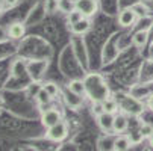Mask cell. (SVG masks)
Masks as SVG:
<instances>
[{
    "label": "cell",
    "instance_id": "1",
    "mask_svg": "<svg viewBox=\"0 0 153 151\" xmlns=\"http://www.w3.org/2000/svg\"><path fill=\"white\" fill-rule=\"evenodd\" d=\"M83 82H85L86 95L91 98V101H105L109 97V88L105 79L99 73L86 74Z\"/></svg>",
    "mask_w": 153,
    "mask_h": 151
},
{
    "label": "cell",
    "instance_id": "2",
    "mask_svg": "<svg viewBox=\"0 0 153 151\" xmlns=\"http://www.w3.org/2000/svg\"><path fill=\"white\" fill-rule=\"evenodd\" d=\"M118 104H120V109L123 110V113L126 115H132V116H137L140 113H143L144 110V104L141 100L132 97V95H123L120 98H117Z\"/></svg>",
    "mask_w": 153,
    "mask_h": 151
},
{
    "label": "cell",
    "instance_id": "3",
    "mask_svg": "<svg viewBox=\"0 0 153 151\" xmlns=\"http://www.w3.org/2000/svg\"><path fill=\"white\" fill-rule=\"evenodd\" d=\"M46 136L49 139L55 141V142H61L64 139H67V136H68V124L65 122L64 119H61L58 124H55L50 128H47Z\"/></svg>",
    "mask_w": 153,
    "mask_h": 151
},
{
    "label": "cell",
    "instance_id": "4",
    "mask_svg": "<svg viewBox=\"0 0 153 151\" xmlns=\"http://www.w3.org/2000/svg\"><path fill=\"white\" fill-rule=\"evenodd\" d=\"M61 119H62V115H61V112L56 109V107L46 109V110H42V113H41V124L44 125L46 128H50L52 125L58 124Z\"/></svg>",
    "mask_w": 153,
    "mask_h": 151
},
{
    "label": "cell",
    "instance_id": "5",
    "mask_svg": "<svg viewBox=\"0 0 153 151\" xmlns=\"http://www.w3.org/2000/svg\"><path fill=\"white\" fill-rule=\"evenodd\" d=\"M97 0H77L76 2V9L85 17L91 18L97 12Z\"/></svg>",
    "mask_w": 153,
    "mask_h": 151
},
{
    "label": "cell",
    "instance_id": "6",
    "mask_svg": "<svg viewBox=\"0 0 153 151\" xmlns=\"http://www.w3.org/2000/svg\"><path fill=\"white\" fill-rule=\"evenodd\" d=\"M138 20V15L135 14V11L130 8H124L120 11L118 14V24L121 27H132L135 24V21Z\"/></svg>",
    "mask_w": 153,
    "mask_h": 151
},
{
    "label": "cell",
    "instance_id": "7",
    "mask_svg": "<svg viewBox=\"0 0 153 151\" xmlns=\"http://www.w3.org/2000/svg\"><path fill=\"white\" fill-rule=\"evenodd\" d=\"M114 116L115 115H111V113H102L100 116H97V125L100 127V130L105 132V133H109V132H114Z\"/></svg>",
    "mask_w": 153,
    "mask_h": 151
},
{
    "label": "cell",
    "instance_id": "8",
    "mask_svg": "<svg viewBox=\"0 0 153 151\" xmlns=\"http://www.w3.org/2000/svg\"><path fill=\"white\" fill-rule=\"evenodd\" d=\"M47 68V63L46 62H39V60H33V63H29L27 65V71H29V76L33 79V80H39L42 77Z\"/></svg>",
    "mask_w": 153,
    "mask_h": 151
},
{
    "label": "cell",
    "instance_id": "9",
    "mask_svg": "<svg viewBox=\"0 0 153 151\" xmlns=\"http://www.w3.org/2000/svg\"><path fill=\"white\" fill-rule=\"evenodd\" d=\"M26 33V26L21 21H14L8 26V36L11 39H21Z\"/></svg>",
    "mask_w": 153,
    "mask_h": 151
},
{
    "label": "cell",
    "instance_id": "10",
    "mask_svg": "<svg viewBox=\"0 0 153 151\" xmlns=\"http://www.w3.org/2000/svg\"><path fill=\"white\" fill-rule=\"evenodd\" d=\"M62 98H64V103L67 104L70 109H74V110L79 109V107L82 106V103H83L80 95H77V94H74V92H71L68 89L62 94Z\"/></svg>",
    "mask_w": 153,
    "mask_h": 151
},
{
    "label": "cell",
    "instance_id": "11",
    "mask_svg": "<svg viewBox=\"0 0 153 151\" xmlns=\"http://www.w3.org/2000/svg\"><path fill=\"white\" fill-rule=\"evenodd\" d=\"M97 150L99 151H115V136L105 135L97 139Z\"/></svg>",
    "mask_w": 153,
    "mask_h": 151
},
{
    "label": "cell",
    "instance_id": "12",
    "mask_svg": "<svg viewBox=\"0 0 153 151\" xmlns=\"http://www.w3.org/2000/svg\"><path fill=\"white\" fill-rule=\"evenodd\" d=\"M127 127H129V121L126 113H117L114 116V133L121 135L127 130Z\"/></svg>",
    "mask_w": 153,
    "mask_h": 151
},
{
    "label": "cell",
    "instance_id": "13",
    "mask_svg": "<svg viewBox=\"0 0 153 151\" xmlns=\"http://www.w3.org/2000/svg\"><path fill=\"white\" fill-rule=\"evenodd\" d=\"M70 30L74 35H85V33H88L91 30V21H90V18H85L83 17L79 23L70 26Z\"/></svg>",
    "mask_w": 153,
    "mask_h": 151
},
{
    "label": "cell",
    "instance_id": "14",
    "mask_svg": "<svg viewBox=\"0 0 153 151\" xmlns=\"http://www.w3.org/2000/svg\"><path fill=\"white\" fill-rule=\"evenodd\" d=\"M152 94V89L149 85H137L130 89V95L138 98V100H144V98H149V95Z\"/></svg>",
    "mask_w": 153,
    "mask_h": 151
},
{
    "label": "cell",
    "instance_id": "15",
    "mask_svg": "<svg viewBox=\"0 0 153 151\" xmlns=\"http://www.w3.org/2000/svg\"><path fill=\"white\" fill-rule=\"evenodd\" d=\"M67 89H68V91H71V92H74V94H77V95H80V97H82V95H86L85 82H83L82 79H74V80L68 82Z\"/></svg>",
    "mask_w": 153,
    "mask_h": 151
},
{
    "label": "cell",
    "instance_id": "16",
    "mask_svg": "<svg viewBox=\"0 0 153 151\" xmlns=\"http://www.w3.org/2000/svg\"><path fill=\"white\" fill-rule=\"evenodd\" d=\"M132 145V141H130L129 136L126 135H117L115 136V151H127Z\"/></svg>",
    "mask_w": 153,
    "mask_h": 151
},
{
    "label": "cell",
    "instance_id": "17",
    "mask_svg": "<svg viewBox=\"0 0 153 151\" xmlns=\"http://www.w3.org/2000/svg\"><path fill=\"white\" fill-rule=\"evenodd\" d=\"M103 107H105V112H106V113L117 115V113H118V109H120V104H118L117 98L108 97V98L103 101Z\"/></svg>",
    "mask_w": 153,
    "mask_h": 151
},
{
    "label": "cell",
    "instance_id": "18",
    "mask_svg": "<svg viewBox=\"0 0 153 151\" xmlns=\"http://www.w3.org/2000/svg\"><path fill=\"white\" fill-rule=\"evenodd\" d=\"M147 39H149V33L147 30H137L132 36V42H134V46H137L138 49H143L146 44H147Z\"/></svg>",
    "mask_w": 153,
    "mask_h": 151
},
{
    "label": "cell",
    "instance_id": "19",
    "mask_svg": "<svg viewBox=\"0 0 153 151\" xmlns=\"http://www.w3.org/2000/svg\"><path fill=\"white\" fill-rule=\"evenodd\" d=\"M35 100H36V103H38L39 106H47V104L53 100V97H52L46 89L39 88V91H38V92H36V95H35Z\"/></svg>",
    "mask_w": 153,
    "mask_h": 151
},
{
    "label": "cell",
    "instance_id": "20",
    "mask_svg": "<svg viewBox=\"0 0 153 151\" xmlns=\"http://www.w3.org/2000/svg\"><path fill=\"white\" fill-rule=\"evenodd\" d=\"M74 9H76V2L74 0H59V12L67 15V14H70Z\"/></svg>",
    "mask_w": 153,
    "mask_h": 151
},
{
    "label": "cell",
    "instance_id": "21",
    "mask_svg": "<svg viewBox=\"0 0 153 151\" xmlns=\"http://www.w3.org/2000/svg\"><path fill=\"white\" fill-rule=\"evenodd\" d=\"M44 11L47 14H55L59 11V0H44Z\"/></svg>",
    "mask_w": 153,
    "mask_h": 151
},
{
    "label": "cell",
    "instance_id": "22",
    "mask_svg": "<svg viewBox=\"0 0 153 151\" xmlns=\"http://www.w3.org/2000/svg\"><path fill=\"white\" fill-rule=\"evenodd\" d=\"M82 18H83V15H82L77 9H74V11H71L70 14H67V23H68L70 26H73V24L79 23Z\"/></svg>",
    "mask_w": 153,
    "mask_h": 151
},
{
    "label": "cell",
    "instance_id": "23",
    "mask_svg": "<svg viewBox=\"0 0 153 151\" xmlns=\"http://www.w3.org/2000/svg\"><path fill=\"white\" fill-rule=\"evenodd\" d=\"M41 88H42V89H46L53 98L59 94V86H58L56 83H53V82H47V83H44V85L41 86Z\"/></svg>",
    "mask_w": 153,
    "mask_h": 151
},
{
    "label": "cell",
    "instance_id": "24",
    "mask_svg": "<svg viewBox=\"0 0 153 151\" xmlns=\"http://www.w3.org/2000/svg\"><path fill=\"white\" fill-rule=\"evenodd\" d=\"M91 113L97 118L102 113H105V107H103V101H93L91 104Z\"/></svg>",
    "mask_w": 153,
    "mask_h": 151
},
{
    "label": "cell",
    "instance_id": "25",
    "mask_svg": "<svg viewBox=\"0 0 153 151\" xmlns=\"http://www.w3.org/2000/svg\"><path fill=\"white\" fill-rule=\"evenodd\" d=\"M140 133H141L143 138H147V139H149V138L153 135V125L149 124V122H143V124L140 125Z\"/></svg>",
    "mask_w": 153,
    "mask_h": 151
},
{
    "label": "cell",
    "instance_id": "26",
    "mask_svg": "<svg viewBox=\"0 0 153 151\" xmlns=\"http://www.w3.org/2000/svg\"><path fill=\"white\" fill-rule=\"evenodd\" d=\"M132 9L135 11V14L138 15V18H143V17H146V15H147V12H149L147 6H146L143 2H140V3L134 5V6H132Z\"/></svg>",
    "mask_w": 153,
    "mask_h": 151
},
{
    "label": "cell",
    "instance_id": "27",
    "mask_svg": "<svg viewBox=\"0 0 153 151\" xmlns=\"http://www.w3.org/2000/svg\"><path fill=\"white\" fill-rule=\"evenodd\" d=\"M9 36H8V29H3L2 26H0V42L6 41Z\"/></svg>",
    "mask_w": 153,
    "mask_h": 151
},
{
    "label": "cell",
    "instance_id": "28",
    "mask_svg": "<svg viewBox=\"0 0 153 151\" xmlns=\"http://www.w3.org/2000/svg\"><path fill=\"white\" fill-rule=\"evenodd\" d=\"M147 107L153 112V92H152V94L149 95V98H147Z\"/></svg>",
    "mask_w": 153,
    "mask_h": 151
},
{
    "label": "cell",
    "instance_id": "29",
    "mask_svg": "<svg viewBox=\"0 0 153 151\" xmlns=\"http://www.w3.org/2000/svg\"><path fill=\"white\" fill-rule=\"evenodd\" d=\"M18 2H20V0H5L3 3H5V5L8 6V8H12V6H15V5H17Z\"/></svg>",
    "mask_w": 153,
    "mask_h": 151
},
{
    "label": "cell",
    "instance_id": "30",
    "mask_svg": "<svg viewBox=\"0 0 153 151\" xmlns=\"http://www.w3.org/2000/svg\"><path fill=\"white\" fill-rule=\"evenodd\" d=\"M149 144H150V147H153V135L149 138Z\"/></svg>",
    "mask_w": 153,
    "mask_h": 151
},
{
    "label": "cell",
    "instance_id": "31",
    "mask_svg": "<svg viewBox=\"0 0 153 151\" xmlns=\"http://www.w3.org/2000/svg\"><path fill=\"white\" fill-rule=\"evenodd\" d=\"M2 12H3V3L0 2V15H2Z\"/></svg>",
    "mask_w": 153,
    "mask_h": 151
},
{
    "label": "cell",
    "instance_id": "32",
    "mask_svg": "<svg viewBox=\"0 0 153 151\" xmlns=\"http://www.w3.org/2000/svg\"><path fill=\"white\" fill-rule=\"evenodd\" d=\"M140 2H143V3H147V2H152V0H140Z\"/></svg>",
    "mask_w": 153,
    "mask_h": 151
},
{
    "label": "cell",
    "instance_id": "33",
    "mask_svg": "<svg viewBox=\"0 0 153 151\" xmlns=\"http://www.w3.org/2000/svg\"><path fill=\"white\" fill-rule=\"evenodd\" d=\"M0 2H2V3H3V2H5V0H0ZM3 5H5V3H3Z\"/></svg>",
    "mask_w": 153,
    "mask_h": 151
},
{
    "label": "cell",
    "instance_id": "34",
    "mask_svg": "<svg viewBox=\"0 0 153 151\" xmlns=\"http://www.w3.org/2000/svg\"><path fill=\"white\" fill-rule=\"evenodd\" d=\"M144 151H150V150H149V148H147V150H144Z\"/></svg>",
    "mask_w": 153,
    "mask_h": 151
},
{
    "label": "cell",
    "instance_id": "35",
    "mask_svg": "<svg viewBox=\"0 0 153 151\" xmlns=\"http://www.w3.org/2000/svg\"><path fill=\"white\" fill-rule=\"evenodd\" d=\"M74 2H77V0H74Z\"/></svg>",
    "mask_w": 153,
    "mask_h": 151
}]
</instances>
